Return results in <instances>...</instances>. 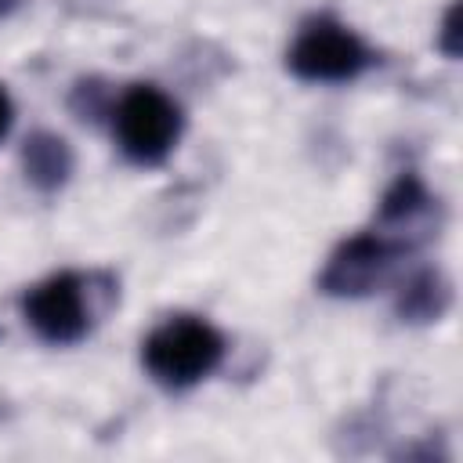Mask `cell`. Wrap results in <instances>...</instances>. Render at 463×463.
Instances as JSON below:
<instances>
[{"instance_id":"obj_8","label":"cell","mask_w":463,"mask_h":463,"mask_svg":"<svg viewBox=\"0 0 463 463\" xmlns=\"http://www.w3.org/2000/svg\"><path fill=\"white\" fill-rule=\"evenodd\" d=\"M452 304V286L438 268L416 271L398 293V318L402 322H438Z\"/></svg>"},{"instance_id":"obj_3","label":"cell","mask_w":463,"mask_h":463,"mask_svg":"<svg viewBox=\"0 0 463 463\" xmlns=\"http://www.w3.org/2000/svg\"><path fill=\"white\" fill-rule=\"evenodd\" d=\"M373 61L369 47L336 18H311L289 43L286 65L307 83H344L365 72Z\"/></svg>"},{"instance_id":"obj_4","label":"cell","mask_w":463,"mask_h":463,"mask_svg":"<svg viewBox=\"0 0 463 463\" xmlns=\"http://www.w3.org/2000/svg\"><path fill=\"white\" fill-rule=\"evenodd\" d=\"M22 315L40 340L58 347L76 344L90 333V322H94L90 282L76 271H58L25 293Z\"/></svg>"},{"instance_id":"obj_12","label":"cell","mask_w":463,"mask_h":463,"mask_svg":"<svg viewBox=\"0 0 463 463\" xmlns=\"http://www.w3.org/2000/svg\"><path fill=\"white\" fill-rule=\"evenodd\" d=\"M18 4H22V0H0V18H7V14L18 7Z\"/></svg>"},{"instance_id":"obj_5","label":"cell","mask_w":463,"mask_h":463,"mask_svg":"<svg viewBox=\"0 0 463 463\" xmlns=\"http://www.w3.org/2000/svg\"><path fill=\"white\" fill-rule=\"evenodd\" d=\"M402 253L405 250L398 242H391L387 235H380L376 228L362 232V235H351L333 250L318 286L329 297H365V293H373L376 286L387 282V275H391V268L398 264Z\"/></svg>"},{"instance_id":"obj_10","label":"cell","mask_w":463,"mask_h":463,"mask_svg":"<svg viewBox=\"0 0 463 463\" xmlns=\"http://www.w3.org/2000/svg\"><path fill=\"white\" fill-rule=\"evenodd\" d=\"M438 47L456 58L459 54V4H449L445 18H441V33H438Z\"/></svg>"},{"instance_id":"obj_9","label":"cell","mask_w":463,"mask_h":463,"mask_svg":"<svg viewBox=\"0 0 463 463\" xmlns=\"http://www.w3.org/2000/svg\"><path fill=\"white\" fill-rule=\"evenodd\" d=\"M72 109L83 116V119H98L105 112V98H101V87L98 83H80L76 94H72Z\"/></svg>"},{"instance_id":"obj_1","label":"cell","mask_w":463,"mask_h":463,"mask_svg":"<svg viewBox=\"0 0 463 463\" xmlns=\"http://www.w3.org/2000/svg\"><path fill=\"white\" fill-rule=\"evenodd\" d=\"M224 358V336L195 315H174L159 322L145 344H141V362L152 373L156 383L170 391H184L210 376Z\"/></svg>"},{"instance_id":"obj_11","label":"cell","mask_w":463,"mask_h":463,"mask_svg":"<svg viewBox=\"0 0 463 463\" xmlns=\"http://www.w3.org/2000/svg\"><path fill=\"white\" fill-rule=\"evenodd\" d=\"M7 127H11V98H7V90L0 87V137L7 134Z\"/></svg>"},{"instance_id":"obj_6","label":"cell","mask_w":463,"mask_h":463,"mask_svg":"<svg viewBox=\"0 0 463 463\" xmlns=\"http://www.w3.org/2000/svg\"><path fill=\"white\" fill-rule=\"evenodd\" d=\"M373 228L409 253V250H416L420 242H427L434 235V228H438V199L427 192V184L416 174H402L383 192Z\"/></svg>"},{"instance_id":"obj_2","label":"cell","mask_w":463,"mask_h":463,"mask_svg":"<svg viewBox=\"0 0 463 463\" xmlns=\"http://www.w3.org/2000/svg\"><path fill=\"white\" fill-rule=\"evenodd\" d=\"M112 130L119 152L141 166L163 163L181 137V109L152 83H137L119 94L112 109Z\"/></svg>"},{"instance_id":"obj_7","label":"cell","mask_w":463,"mask_h":463,"mask_svg":"<svg viewBox=\"0 0 463 463\" xmlns=\"http://www.w3.org/2000/svg\"><path fill=\"white\" fill-rule=\"evenodd\" d=\"M22 170L40 192H54L72 174V148L51 130H36L22 145Z\"/></svg>"}]
</instances>
